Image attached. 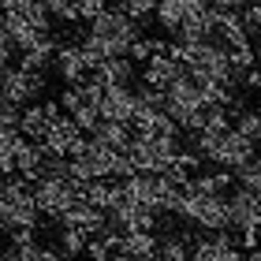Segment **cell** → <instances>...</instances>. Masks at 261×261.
Masks as SVG:
<instances>
[{
    "mask_svg": "<svg viewBox=\"0 0 261 261\" xmlns=\"http://www.w3.org/2000/svg\"><path fill=\"white\" fill-rule=\"evenodd\" d=\"M97 109H101V120L130 123V120H135V109H138V93L130 86H105Z\"/></svg>",
    "mask_w": 261,
    "mask_h": 261,
    "instance_id": "obj_5",
    "label": "cell"
},
{
    "mask_svg": "<svg viewBox=\"0 0 261 261\" xmlns=\"http://www.w3.org/2000/svg\"><path fill=\"white\" fill-rule=\"evenodd\" d=\"M86 243H90V231L75 228V224H60V231H56V246L64 250V257H82V254H86Z\"/></svg>",
    "mask_w": 261,
    "mask_h": 261,
    "instance_id": "obj_12",
    "label": "cell"
},
{
    "mask_svg": "<svg viewBox=\"0 0 261 261\" xmlns=\"http://www.w3.org/2000/svg\"><path fill=\"white\" fill-rule=\"evenodd\" d=\"M243 86H246V90H261V67H257V64L243 75Z\"/></svg>",
    "mask_w": 261,
    "mask_h": 261,
    "instance_id": "obj_19",
    "label": "cell"
},
{
    "mask_svg": "<svg viewBox=\"0 0 261 261\" xmlns=\"http://www.w3.org/2000/svg\"><path fill=\"white\" fill-rule=\"evenodd\" d=\"M257 60H261V41H257Z\"/></svg>",
    "mask_w": 261,
    "mask_h": 261,
    "instance_id": "obj_21",
    "label": "cell"
},
{
    "mask_svg": "<svg viewBox=\"0 0 261 261\" xmlns=\"http://www.w3.org/2000/svg\"><path fill=\"white\" fill-rule=\"evenodd\" d=\"M45 90V71H27V67H4L0 75V97L27 109L30 101H38Z\"/></svg>",
    "mask_w": 261,
    "mask_h": 261,
    "instance_id": "obj_2",
    "label": "cell"
},
{
    "mask_svg": "<svg viewBox=\"0 0 261 261\" xmlns=\"http://www.w3.org/2000/svg\"><path fill=\"white\" fill-rule=\"evenodd\" d=\"M239 15H243V27H246V34L261 41V4H257V0H250V4H246V8L239 11Z\"/></svg>",
    "mask_w": 261,
    "mask_h": 261,
    "instance_id": "obj_17",
    "label": "cell"
},
{
    "mask_svg": "<svg viewBox=\"0 0 261 261\" xmlns=\"http://www.w3.org/2000/svg\"><path fill=\"white\" fill-rule=\"evenodd\" d=\"M0 261H22V257H19L15 246H8V250H0Z\"/></svg>",
    "mask_w": 261,
    "mask_h": 261,
    "instance_id": "obj_20",
    "label": "cell"
},
{
    "mask_svg": "<svg viewBox=\"0 0 261 261\" xmlns=\"http://www.w3.org/2000/svg\"><path fill=\"white\" fill-rule=\"evenodd\" d=\"M93 138L105 142V146H112V149H127L130 138H135V127H130V123H120V120H101L97 130H93Z\"/></svg>",
    "mask_w": 261,
    "mask_h": 261,
    "instance_id": "obj_11",
    "label": "cell"
},
{
    "mask_svg": "<svg viewBox=\"0 0 261 261\" xmlns=\"http://www.w3.org/2000/svg\"><path fill=\"white\" fill-rule=\"evenodd\" d=\"M19 130H22V135H27L30 142H41L45 135H49V116H45L41 105H27V109H22Z\"/></svg>",
    "mask_w": 261,
    "mask_h": 261,
    "instance_id": "obj_13",
    "label": "cell"
},
{
    "mask_svg": "<svg viewBox=\"0 0 261 261\" xmlns=\"http://www.w3.org/2000/svg\"><path fill=\"white\" fill-rule=\"evenodd\" d=\"M231 127L239 130V135L254 138L257 146H261V112H246V109H239V112L231 116Z\"/></svg>",
    "mask_w": 261,
    "mask_h": 261,
    "instance_id": "obj_14",
    "label": "cell"
},
{
    "mask_svg": "<svg viewBox=\"0 0 261 261\" xmlns=\"http://www.w3.org/2000/svg\"><path fill=\"white\" fill-rule=\"evenodd\" d=\"M56 71H60V79L67 86H79V82H86L93 75L82 45H60V53H56Z\"/></svg>",
    "mask_w": 261,
    "mask_h": 261,
    "instance_id": "obj_6",
    "label": "cell"
},
{
    "mask_svg": "<svg viewBox=\"0 0 261 261\" xmlns=\"http://www.w3.org/2000/svg\"><path fill=\"white\" fill-rule=\"evenodd\" d=\"M235 183L246 187V191L261 194V157H250L243 168H235Z\"/></svg>",
    "mask_w": 261,
    "mask_h": 261,
    "instance_id": "obj_15",
    "label": "cell"
},
{
    "mask_svg": "<svg viewBox=\"0 0 261 261\" xmlns=\"http://www.w3.org/2000/svg\"><path fill=\"white\" fill-rule=\"evenodd\" d=\"M257 4H261V0H257Z\"/></svg>",
    "mask_w": 261,
    "mask_h": 261,
    "instance_id": "obj_22",
    "label": "cell"
},
{
    "mask_svg": "<svg viewBox=\"0 0 261 261\" xmlns=\"http://www.w3.org/2000/svg\"><path fill=\"white\" fill-rule=\"evenodd\" d=\"M86 261H90V257H86Z\"/></svg>",
    "mask_w": 261,
    "mask_h": 261,
    "instance_id": "obj_23",
    "label": "cell"
},
{
    "mask_svg": "<svg viewBox=\"0 0 261 261\" xmlns=\"http://www.w3.org/2000/svg\"><path fill=\"white\" fill-rule=\"evenodd\" d=\"M157 246H161V235H153V231H123L120 250H116V254H127V257H157Z\"/></svg>",
    "mask_w": 261,
    "mask_h": 261,
    "instance_id": "obj_10",
    "label": "cell"
},
{
    "mask_svg": "<svg viewBox=\"0 0 261 261\" xmlns=\"http://www.w3.org/2000/svg\"><path fill=\"white\" fill-rule=\"evenodd\" d=\"M179 75H187V67L175 60L168 49L157 53V56H149V60H146V71H142V79H146L149 86H157V90H168Z\"/></svg>",
    "mask_w": 261,
    "mask_h": 261,
    "instance_id": "obj_7",
    "label": "cell"
},
{
    "mask_svg": "<svg viewBox=\"0 0 261 261\" xmlns=\"http://www.w3.org/2000/svg\"><path fill=\"white\" fill-rule=\"evenodd\" d=\"M45 8H49L53 19L60 22H79V0H41Z\"/></svg>",
    "mask_w": 261,
    "mask_h": 261,
    "instance_id": "obj_16",
    "label": "cell"
},
{
    "mask_svg": "<svg viewBox=\"0 0 261 261\" xmlns=\"http://www.w3.org/2000/svg\"><path fill=\"white\" fill-rule=\"evenodd\" d=\"M34 198H38L41 217H49V220L60 224L64 213L75 205V201L86 198V183L71 179V175H60V179H41V183H34Z\"/></svg>",
    "mask_w": 261,
    "mask_h": 261,
    "instance_id": "obj_1",
    "label": "cell"
},
{
    "mask_svg": "<svg viewBox=\"0 0 261 261\" xmlns=\"http://www.w3.org/2000/svg\"><path fill=\"white\" fill-rule=\"evenodd\" d=\"M105 8H109V0H79V19L90 22V19H97Z\"/></svg>",
    "mask_w": 261,
    "mask_h": 261,
    "instance_id": "obj_18",
    "label": "cell"
},
{
    "mask_svg": "<svg viewBox=\"0 0 261 261\" xmlns=\"http://www.w3.org/2000/svg\"><path fill=\"white\" fill-rule=\"evenodd\" d=\"M194 231H164L161 235V246H157V261H191V250H194Z\"/></svg>",
    "mask_w": 261,
    "mask_h": 261,
    "instance_id": "obj_8",
    "label": "cell"
},
{
    "mask_svg": "<svg viewBox=\"0 0 261 261\" xmlns=\"http://www.w3.org/2000/svg\"><path fill=\"white\" fill-rule=\"evenodd\" d=\"M93 75H97L105 86H130V82H135V60H130V56H109Z\"/></svg>",
    "mask_w": 261,
    "mask_h": 261,
    "instance_id": "obj_9",
    "label": "cell"
},
{
    "mask_svg": "<svg viewBox=\"0 0 261 261\" xmlns=\"http://www.w3.org/2000/svg\"><path fill=\"white\" fill-rule=\"evenodd\" d=\"M82 138H86V130L75 123V116L64 112L56 123H49V135L41 138V146H45V153H53V157H71V149H75Z\"/></svg>",
    "mask_w": 261,
    "mask_h": 261,
    "instance_id": "obj_4",
    "label": "cell"
},
{
    "mask_svg": "<svg viewBox=\"0 0 261 261\" xmlns=\"http://www.w3.org/2000/svg\"><path fill=\"white\" fill-rule=\"evenodd\" d=\"M228 209H231L235 231H246V228L261 231V194L246 191V187H235V191H228Z\"/></svg>",
    "mask_w": 261,
    "mask_h": 261,
    "instance_id": "obj_3",
    "label": "cell"
}]
</instances>
